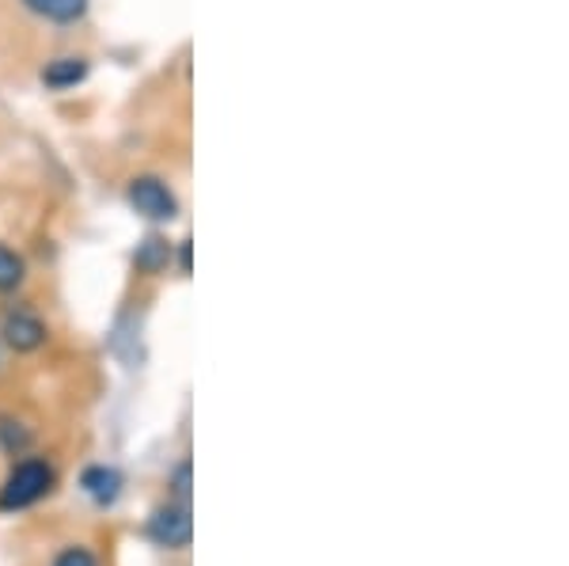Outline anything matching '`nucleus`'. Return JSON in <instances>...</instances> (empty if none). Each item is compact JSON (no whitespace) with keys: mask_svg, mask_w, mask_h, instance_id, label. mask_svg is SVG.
I'll return each instance as SVG.
<instances>
[{"mask_svg":"<svg viewBox=\"0 0 569 566\" xmlns=\"http://www.w3.org/2000/svg\"><path fill=\"white\" fill-rule=\"evenodd\" d=\"M53 490V468L46 460H23L0 487V509H27Z\"/></svg>","mask_w":569,"mask_h":566,"instance_id":"1","label":"nucleus"},{"mask_svg":"<svg viewBox=\"0 0 569 566\" xmlns=\"http://www.w3.org/2000/svg\"><path fill=\"white\" fill-rule=\"evenodd\" d=\"M130 206L141 217H149V221H171V217L179 214V202H176V195H171V187L156 176H141L130 182Z\"/></svg>","mask_w":569,"mask_h":566,"instance_id":"2","label":"nucleus"},{"mask_svg":"<svg viewBox=\"0 0 569 566\" xmlns=\"http://www.w3.org/2000/svg\"><path fill=\"white\" fill-rule=\"evenodd\" d=\"M149 536L160 547H171V552L187 547L190 536H194V522H190V506H187V502H176V506H160V509H156V514L149 517Z\"/></svg>","mask_w":569,"mask_h":566,"instance_id":"3","label":"nucleus"},{"mask_svg":"<svg viewBox=\"0 0 569 566\" xmlns=\"http://www.w3.org/2000/svg\"><path fill=\"white\" fill-rule=\"evenodd\" d=\"M0 335H4V342L12 346L16 354H34L46 342V324L31 312H8Z\"/></svg>","mask_w":569,"mask_h":566,"instance_id":"4","label":"nucleus"},{"mask_svg":"<svg viewBox=\"0 0 569 566\" xmlns=\"http://www.w3.org/2000/svg\"><path fill=\"white\" fill-rule=\"evenodd\" d=\"M80 487H84V495L96 502V506H110V502H118V495H122V471L107 468V464H96V468H88L84 476H80Z\"/></svg>","mask_w":569,"mask_h":566,"instance_id":"5","label":"nucleus"},{"mask_svg":"<svg viewBox=\"0 0 569 566\" xmlns=\"http://www.w3.org/2000/svg\"><path fill=\"white\" fill-rule=\"evenodd\" d=\"M88 77V61L84 58H58L42 69V85L46 88H77Z\"/></svg>","mask_w":569,"mask_h":566,"instance_id":"6","label":"nucleus"},{"mask_svg":"<svg viewBox=\"0 0 569 566\" xmlns=\"http://www.w3.org/2000/svg\"><path fill=\"white\" fill-rule=\"evenodd\" d=\"M23 4L53 23H77L88 12V0H23Z\"/></svg>","mask_w":569,"mask_h":566,"instance_id":"7","label":"nucleus"},{"mask_svg":"<svg viewBox=\"0 0 569 566\" xmlns=\"http://www.w3.org/2000/svg\"><path fill=\"white\" fill-rule=\"evenodd\" d=\"M23 278H27L23 255H16L12 248H4V244H0V294H12V289H20Z\"/></svg>","mask_w":569,"mask_h":566,"instance_id":"8","label":"nucleus"},{"mask_svg":"<svg viewBox=\"0 0 569 566\" xmlns=\"http://www.w3.org/2000/svg\"><path fill=\"white\" fill-rule=\"evenodd\" d=\"M171 262V248H168V240H144V248L137 251V267L141 270H163Z\"/></svg>","mask_w":569,"mask_h":566,"instance_id":"9","label":"nucleus"},{"mask_svg":"<svg viewBox=\"0 0 569 566\" xmlns=\"http://www.w3.org/2000/svg\"><path fill=\"white\" fill-rule=\"evenodd\" d=\"M53 566H99L96 555L88 552V547H66V552L53 559Z\"/></svg>","mask_w":569,"mask_h":566,"instance_id":"10","label":"nucleus"},{"mask_svg":"<svg viewBox=\"0 0 569 566\" xmlns=\"http://www.w3.org/2000/svg\"><path fill=\"white\" fill-rule=\"evenodd\" d=\"M20 423H8V418H0V441H4V449H23L27 445V430H16Z\"/></svg>","mask_w":569,"mask_h":566,"instance_id":"11","label":"nucleus"},{"mask_svg":"<svg viewBox=\"0 0 569 566\" xmlns=\"http://www.w3.org/2000/svg\"><path fill=\"white\" fill-rule=\"evenodd\" d=\"M171 490H176L179 502L190 498V460H182L176 471H171Z\"/></svg>","mask_w":569,"mask_h":566,"instance_id":"12","label":"nucleus"},{"mask_svg":"<svg viewBox=\"0 0 569 566\" xmlns=\"http://www.w3.org/2000/svg\"><path fill=\"white\" fill-rule=\"evenodd\" d=\"M179 267H182V274L190 270V240H182V251H179Z\"/></svg>","mask_w":569,"mask_h":566,"instance_id":"13","label":"nucleus"}]
</instances>
